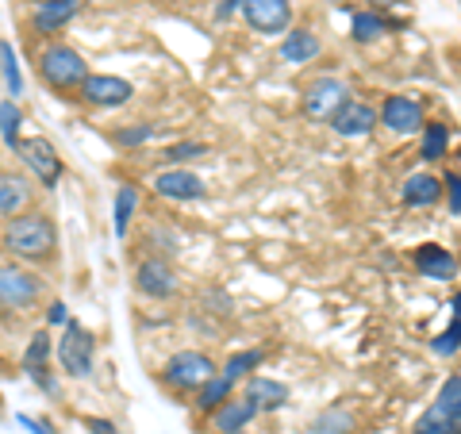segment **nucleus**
Listing matches in <instances>:
<instances>
[{"label": "nucleus", "instance_id": "f257e3e1", "mask_svg": "<svg viewBox=\"0 0 461 434\" xmlns=\"http://www.w3.org/2000/svg\"><path fill=\"white\" fill-rule=\"evenodd\" d=\"M58 250H62V235H58L54 215L39 208L12 215L0 227V254L8 262H20L27 269H47L58 262Z\"/></svg>", "mask_w": 461, "mask_h": 434}, {"label": "nucleus", "instance_id": "f03ea898", "mask_svg": "<svg viewBox=\"0 0 461 434\" xmlns=\"http://www.w3.org/2000/svg\"><path fill=\"white\" fill-rule=\"evenodd\" d=\"M35 74L54 93H77L81 81L89 77L93 69H89V62H85V54L77 47L50 39L47 47H39V54H35Z\"/></svg>", "mask_w": 461, "mask_h": 434}, {"label": "nucleus", "instance_id": "7ed1b4c3", "mask_svg": "<svg viewBox=\"0 0 461 434\" xmlns=\"http://www.w3.org/2000/svg\"><path fill=\"white\" fill-rule=\"evenodd\" d=\"M47 300V277L39 269H27L20 262H0V312L27 315Z\"/></svg>", "mask_w": 461, "mask_h": 434}, {"label": "nucleus", "instance_id": "20e7f679", "mask_svg": "<svg viewBox=\"0 0 461 434\" xmlns=\"http://www.w3.org/2000/svg\"><path fill=\"white\" fill-rule=\"evenodd\" d=\"M215 373H220V366H215V357L204 354V350H177V354H169L166 357V366H162V384L169 388V393H177V396H193L200 384L212 381Z\"/></svg>", "mask_w": 461, "mask_h": 434}, {"label": "nucleus", "instance_id": "39448f33", "mask_svg": "<svg viewBox=\"0 0 461 434\" xmlns=\"http://www.w3.org/2000/svg\"><path fill=\"white\" fill-rule=\"evenodd\" d=\"M54 350H58V366H62L66 377L89 381L96 373V335L85 323L69 320L62 327V339L54 342Z\"/></svg>", "mask_w": 461, "mask_h": 434}, {"label": "nucleus", "instance_id": "423d86ee", "mask_svg": "<svg viewBox=\"0 0 461 434\" xmlns=\"http://www.w3.org/2000/svg\"><path fill=\"white\" fill-rule=\"evenodd\" d=\"M23 162V169L35 177L39 189H58V181L66 177V162H62V154H58V147L50 139H42V135H32V139H20L16 142V150H12Z\"/></svg>", "mask_w": 461, "mask_h": 434}, {"label": "nucleus", "instance_id": "0eeeda50", "mask_svg": "<svg viewBox=\"0 0 461 434\" xmlns=\"http://www.w3.org/2000/svg\"><path fill=\"white\" fill-rule=\"evenodd\" d=\"M131 285L142 300H154V303H166V300H177L181 296V277L173 262L166 258H139L135 269H131Z\"/></svg>", "mask_w": 461, "mask_h": 434}, {"label": "nucleus", "instance_id": "6e6552de", "mask_svg": "<svg viewBox=\"0 0 461 434\" xmlns=\"http://www.w3.org/2000/svg\"><path fill=\"white\" fill-rule=\"evenodd\" d=\"M377 123L384 127L388 135L411 139V135H420V131H423L427 108H423V100H420V96H411V93H393V96H384V100H381Z\"/></svg>", "mask_w": 461, "mask_h": 434}, {"label": "nucleus", "instance_id": "1a4fd4ad", "mask_svg": "<svg viewBox=\"0 0 461 434\" xmlns=\"http://www.w3.org/2000/svg\"><path fill=\"white\" fill-rule=\"evenodd\" d=\"M131 96H135V85L127 77H115V74H89L81 81V89L74 93V100H81L85 108H96V112L127 108Z\"/></svg>", "mask_w": 461, "mask_h": 434}, {"label": "nucleus", "instance_id": "9d476101", "mask_svg": "<svg viewBox=\"0 0 461 434\" xmlns=\"http://www.w3.org/2000/svg\"><path fill=\"white\" fill-rule=\"evenodd\" d=\"M346 100H350V89H346V81L339 77H315L304 96H300V112H304V120L312 123H327L330 115H335Z\"/></svg>", "mask_w": 461, "mask_h": 434}, {"label": "nucleus", "instance_id": "9b49d317", "mask_svg": "<svg viewBox=\"0 0 461 434\" xmlns=\"http://www.w3.org/2000/svg\"><path fill=\"white\" fill-rule=\"evenodd\" d=\"M154 193L162 200H169V204H196V200L208 196V185L193 169L166 166V169H158V177H154Z\"/></svg>", "mask_w": 461, "mask_h": 434}, {"label": "nucleus", "instance_id": "f8f14e48", "mask_svg": "<svg viewBox=\"0 0 461 434\" xmlns=\"http://www.w3.org/2000/svg\"><path fill=\"white\" fill-rule=\"evenodd\" d=\"M239 12L254 35H285L293 27V0H242Z\"/></svg>", "mask_w": 461, "mask_h": 434}, {"label": "nucleus", "instance_id": "ddd939ff", "mask_svg": "<svg viewBox=\"0 0 461 434\" xmlns=\"http://www.w3.org/2000/svg\"><path fill=\"white\" fill-rule=\"evenodd\" d=\"M81 12H85V0H39L32 16H27V27H32V35L50 39L58 32H66Z\"/></svg>", "mask_w": 461, "mask_h": 434}, {"label": "nucleus", "instance_id": "4468645a", "mask_svg": "<svg viewBox=\"0 0 461 434\" xmlns=\"http://www.w3.org/2000/svg\"><path fill=\"white\" fill-rule=\"evenodd\" d=\"M327 127H330V131H335L339 139H369L381 123H377V108H373L369 100L350 96V100H346V104L327 120Z\"/></svg>", "mask_w": 461, "mask_h": 434}, {"label": "nucleus", "instance_id": "2eb2a0df", "mask_svg": "<svg viewBox=\"0 0 461 434\" xmlns=\"http://www.w3.org/2000/svg\"><path fill=\"white\" fill-rule=\"evenodd\" d=\"M411 266H415V273H420V277L438 281V285L454 281L457 273H461L454 250H446L442 242H423V246H415V250H411Z\"/></svg>", "mask_w": 461, "mask_h": 434}, {"label": "nucleus", "instance_id": "dca6fc26", "mask_svg": "<svg viewBox=\"0 0 461 434\" xmlns=\"http://www.w3.org/2000/svg\"><path fill=\"white\" fill-rule=\"evenodd\" d=\"M423 415L430 423H438L446 434H461V369L442 381V388L435 393V403Z\"/></svg>", "mask_w": 461, "mask_h": 434}, {"label": "nucleus", "instance_id": "f3484780", "mask_svg": "<svg viewBox=\"0 0 461 434\" xmlns=\"http://www.w3.org/2000/svg\"><path fill=\"white\" fill-rule=\"evenodd\" d=\"M35 204V181L27 173L0 166V220H12Z\"/></svg>", "mask_w": 461, "mask_h": 434}, {"label": "nucleus", "instance_id": "a211bd4d", "mask_svg": "<svg viewBox=\"0 0 461 434\" xmlns=\"http://www.w3.org/2000/svg\"><path fill=\"white\" fill-rule=\"evenodd\" d=\"M242 396H247L250 403L262 415H269V411H281V408H288V400H293V388H288L285 381H277V377H266V373H254V377H247L242 381Z\"/></svg>", "mask_w": 461, "mask_h": 434}, {"label": "nucleus", "instance_id": "6ab92c4d", "mask_svg": "<svg viewBox=\"0 0 461 434\" xmlns=\"http://www.w3.org/2000/svg\"><path fill=\"white\" fill-rule=\"evenodd\" d=\"M400 200H403V208H411V212L442 204V177H435V173H427V169L408 173L400 185Z\"/></svg>", "mask_w": 461, "mask_h": 434}, {"label": "nucleus", "instance_id": "aec40b11", "mask_svg": "<svg viewBox=\"0 0 461 434\" xmlns=\"http://www.w3.org/2000/svg\"><path fill=\"white\" fill-rule=\"evenodd\" d=\"M258 415H262V411H258L242 393H235L223 403V408H215L208 415V427H212V434H235V430H247Z\"/></svg>", "mask_w": 461, "mask_h": 434}, {"label": "nucleus", "instance_id": "412c9836", "mask_svg": "<svg viewBox=\"0 0 461 434\" xmlns=\"http://www.w3.org/2000/svg\"><path fill=\"white\" fill-rule=\"evenodd\" d=\"M277 54H281V62H288V66H304V62H315V58L323 54V42H320V35H315L312 27H288Z\"/></svg>", "mask_w": 461, "mask_h": 434}, {"label": "nucleus", "instance_id": "4be33fe9", "mask_svg": "<svg viewBox=\"0 0 461 434\" xmlns=\"http://www.w3.org/2000/svg\"><path fill=\"white\" fill-rule=\"evenodd\" d=\"M450 142H454V127L446 120H427L420 131V158L427 166H438L450 158Z\"/></svg>", "mask_w": 461, "mask_h": 434}, {"label": "nucleus", "instance_id": "5701e85b", "mask_svg": "<svg viewBox=\"0 0 461 434\" xmlns=\"http://www.w3.org/2000/svg\"><path fill=\"white\" fill-rule=\"evenodd\" d=\"M139 208H142V196H139V185H120L115 189V200H112V231L115 239H127L131 235V227L139 220Z\"/></svg>", "mask_w": 461, "mask_h": 434}, {"label": "nucleus", "instance_id": "b1692460", "mask_svg": "<svg viewBox=\"0 0 461 434\" xmlns=\"http://www.w3.org/2000/svg\"><path fill=\"white\" fill-rule=\"evenodd\" d=\"M235 393H239V384H235V381H227L223 373H215L212 381H204V384H200L196 393H193V411L208 419L215 408H223V403L235 396Z\"/></svg>", "mask_w": 461, "mask_h": 434}, {"label": "nucleus", "instance_id": "393cba45", "mask_svg": "<svg viewBox=\"0 0 461 434\" xmlns=\"http://www.w3.org/2000/svg\"><path fill=\"white\" fill-rule=\"evenodd\" d=\"M262 366H266V350H262V346H250V350H235V354H230L220 366V373L227 381L242 384L247 377H254V373H262Z\"/></svg>", "mask_w": 461, "mask_h": 434}, {"label": "nucleus", "instance_id": "a878e982", "mask_svg": "<svg viewBox=\"0 0 461 434\" xmlns=\"http://www.w3.org/2000/svg\"><path fill=\"white\" fill-rule=\"evenodd\" d=\"M388 35V20L377 16V12H369V8H357L354 16H350V39L357 42V47H373L377 39Z\"/></svg>", "mask_w": 461, "mask_h": 434}, {"label": "nucleus", "instance_id": "bb28decb", "mask_svg": "<svg viewBox=\"0 0 461 434\" xmlns=\"http://www.w3.org/2000/svg\"><path fill=\"white\" fill-rule=\"evenodd\" d=\"M50 357H54V335H50V327H39L32 339H27L23 346V357H20V369H42V366H50Z\"/></svg>", "mask_w": 461, "mask_h": 434}, {"label": "nucleus", "instance_id": "cd10ccee", "mask_svg": "<svg viewBox=\"0 0 461 434\" xmlns=\"http://www.w3.org/2000/svg\"><path fill=\"white\" fill-rule=\"evenodd\" d=\"M142 250H147L150 258H166L169 262V258L181 250V235L177 231H169L166 223H154L147 235H142Z\"/></svg>", "mask_w": 461, "mask_h": 434}, {"label": "nucleus", "instance_id": "c85d7f7f", "mask_svg": "<svg viewBox=\"0 0 461 434\" xmlns=\"http://www.w3.org/2000/svg\"><path fill=\"white\" fill-rule=\"evenodd\" d=\"M0 77H5V89L8 96H23V69H20V58H16V47L8 39H0Z\"/></svg>", "mask_w": 461, "mask_h": 434}, {"label": "nucleus", "instance_id": "c756f323", "mask_svg": "<svg viewBox=\"0 0 461 434\" xmlns=\"http://www.w3.org/2000/svg\"><path fill=\"white\" fill-rule=\"evenodd\" d=\"M208 154V142H200V139H177V142H169V147L158 154L162 158V166H185V162H196V158H204Z\"/></svg>", "mask_w": 461, "mask_h": 434}, {"label": "nucleus", "instance_id": "7c9ffc66", "mask_svg": "<svg viewBox=\"0 0 461 434\" xmlns=\"http://www.w3.org/2000/svg\"><path fill=\"white\" fill-rule=\"evenodd\" d=\"M108 139H112L120 150H139V147H147V142L154 139V123H127V127H115Z\"/></svg>", "mask_w": 461, "mask_h": 434}, {"label": "nucleus", "instance_id": "2f4dec72", "mask_svg": "<svg viewBox=\"0 0 461 434\" xmlns=\"http://www.w3.org/2000/svg\"><path fill=\"white\" fill-rule=\"evenodd\" d=\"M20 127H23V112H20V104H16V100H5V104H0V139H5V147H8V150H16V142L23 139V135H20Z\"/></svg>", "mask_w": 461, "mask_h": 434}, {"label": "nucleus", "instance_id": "473e14b6", "mask_svg": "<svg viewBox=\"0 0 461 434\" xmlns=\"http://www.w3.org/2000/svg\"><path fill=\"white\" fill-rule=\"evenodd\" d=\"M354 415L346 411V408H327L320 419H315L312 423V430L315 434H354Z\"/></svg>", "mask_w": 461, "mask_h": 434}, {"label": "nucleus", "instance_id": "72a5a7b5", "mask_svg": "<svg viewBox=\"0 0 461 434\" xmlns=\"http://www.w3.org/2000/svg\"><path fill=\"white\" fill-rule=\"evenodd\" d=\"M430 350H435L438 357H454L461 350V320H454L446 330H438V335L430 339Z\"/></svg>", "mask_w": 461, "mask_h": 434}, {"label": "nucleus", "instance_id": "f704fd0d", "mask_svg": "<svg viewBox=\"0 0 461 434\" xmlns=\"http://www.w3.org/2000/svg\"><path fill=\"white\" fill-rule=\"evenodd\" d=\"M442 196H446V208H450L454 215H461V173L457 169L442 173Z\"/></svg>", "mask_w": 461, "mask_h": 434}, {"label": "nucleus", "instance_id": "c9c22d12", "mask_svg": "<svg viewBox=\"0 0 461 434\" xmlns=\"http://www.w3.org/2000/svg\"><path fill=\"white\" fill-rule=\"evenodd\" d=\"M27 381H32L39 393H47V396H58V377L50 373V366H42V369H27Z\"/></svg>", "mask_w": 461, "mask_h": 434}, {"label": "nucleus", "instance_id": "e433bc0d", "mask_svg": "<svg viewBox=\"0 0 461 434\" xmlns=\"http://www.w3.org/2000/svg\"><path fill=\"white\" fill-rule=\"evenodd\" d=\"M81 427L89 430V434H120V427H115L112 419H104V415H85Z\"/></svg>", "mask_w": 461, "mask_h": 434}, {"label": "nucleus", "instance_id": "4c0bfd02", "mask_svg": "<svg viewBox=\"0 0 461 434\" xmlns=\"http://www.w3.org/2000/svg\"><path fill=\"white\" fill-rule=\"evenodd\" d=\"M66 323H69L66 303H62V300H50V303H47V327H66Z\"/></svg>", "mask_w": 461, "mask_h": 434}, {"label": "nucleus", "instance_id": "58836bf2", "mask_svg": "<svg viewBox=\"0 0 461 434\" xmlns=\"http://www.w3.org/2000/svg\"><path fill=\"white\" fill-rule=\"evenodd\" d=\"M16 419H20V423L32 430V434H58L50 419H35V415H16Z\"/></svg>", "mask_w": 461, "mask_h": 434}, {"label": "nucleus", "instance_id": "ea45409f", "mask_svg": "<svg viewBox=\"0 0 461 434\" xmlns=\"http://www.w3.org/2000/svg\"><path fill=\"white\" fill-rule=\"evenodd\" d=\"M366 8H369V12H377V16H384V20H388V12L408 8V0H366Z\"/></svg>", "mask_w": 461, "mask_h": 434}, {"label": "nucleus", "instance_id": "a19ab883", "mask_svg": "<svg viewBox=\"0 0 461 434\" xmlns=\"http://www.w3.org/2000/svg\"><path fill=\"white\" fill-rule=\"evenodd\" d=\"M239 8H242V0H220V8H215V20H227V16H235Z\"/></svg>", "mask_w": 461, "mask_h": 434}, {"label": "nucleus", "instance_id": "79ce46f5", "mask_svg": "<svg viewBox=\"0 0 461 434\" xmlns=\"http://www.w3.org/2000/svg\"><path fill=\"white\" fill-rule=\"evenodd\" d=\"M450 308H454V320H461V288L450 296Z\"/></svg>", "mask_w": 461, "mask_h": 434}, {"label": "nucleus", "instance_id": "37998d69", "mask_svg": "<svg viewBox=\"0 0 461 434\" xmlns=\"http://www.w3.org/2000/svg\"><path fill=\"white\" fill-rule=\"evenodd\" d=\"M320 5H339V0H320Z\"/></svg>", "mask_w": 461, "mask_h": 434}, {"label": "nucleus", "instance_id": "c03bdc74", "mask_svg": "<svg viewBox=\"0 0 461 434\" xmlns=\"http://www.w3.org/2000/svg\"><path fill=\"white\" fill-rule=\"evenodd\" d=\"M235 434H247V430H235Z\"/></svg>", "mask_w": 461, "mask_h": 434}]
</instances>
